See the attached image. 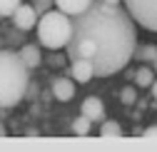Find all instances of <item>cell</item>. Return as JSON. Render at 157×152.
<instances>
[{
	"mask_svg": "<svg viewBox=\"0 0 157 152\" xmlns=\"http://www.w3.org/2000/svg\"><path fill=\"white\" fill-rule=\"evenodd\" d=\"M142 135L145 137H157V125H150L147 130H142Z\"/></svg>",
	"mask_w": 157,
	"mask_h": 152,
	"instance_id": "18",
	"label": "cell"
},
{
	"mask_svg": "<svg viewBox=\"0 0 157 152\" xmlns=\"http://www.w3.org/2000/svg\"><path fill=\"white\" fill-rule=\"evenodd\" d=\"M37 20H40V13L30 3H20V8L13 13V23L17 30H33V28H37Z\"/></svg>",
	"mask_w": 157,
	"mask_h": 152,
	"instance_id": "5",
	"label": "cell"
},
{
	"mask_svg": "<svg viewBox=\"0 0 157 152\" xmlns=\"http://www.w3.org/2000/svg\"><path fill=\"white\" fill-rule=\"evenodd\" d=\"M92 3H95V0H55V5L60 8L63 13H67V15H80V13H85Z\"/></svg>",
	"mask_w": 157,
	"mask_h": 152,
	"instance_id": "9",
	"label": "cell"
},
{
	"mask_svg": "<svg viewBox=\"0 0 157 152\" xmlns=\"http://www.w3.org/2000/svg\"><path fill=\"white\" fill-rule=\"evenodd\" d=\"M0 17H3V15H0Z\"/></svg>",
	"mask_w": 157,
	"mask_h": 152,
	"instance_id": "23",
	"label": "cell"
},
{
	"mask_svg": "<svg viewBox=\"0 0 157 152\" xmlns=\"http://www.w3.org/2000/svg\"><path fill=\"white\" fill-rule=\"evenodd\" d=\"M107 3H115V5H120V3H122V0H107Z\"/></svg>",
	"mask_w": 157,
	"mask_h": 152,
	"instance_id": "21",
	"label": "cell"
},
{
	"mask_svg": "<svg viewBox=\"0 0 157 152\" xmlns=\"http://www.w3.org/2000/svg\"><path fill=\"white\" fill-rule=\"evenodd\" d=\"M152 97H155V100H157V80H155V82H152Z\"/></svg>",
	"mask_w": 157,
	"mask_h": 152,
	"instance_id": "19",
	"label": "cell"
},
{
	"mask_svg": "<svg viewBox=\"0 0 157 152\" xmlns=\"http://www.w3.org/2000/svg\"><path fill=\"white\" fill-rule=\"evenodd\" d=\"M137 25L157 32V0H122Z\"/></svg>",
	"mask_w": 157,
	"mask_h": 152,
	"instance_id": "4",
	"label": "cell"
},
{
	"mask_svg": "<svg viewBox=\"0 0 157 152\" xmlns=\"http://www.w3.org/2000/svg\"><path fill=\"white\" fill-rule=\"evenodd\" d=\"M20 3H23V0H0V15H3V17L13 15L17 8H20Z\"/></svg>",
	"mask_w": 157,
	"mask_h": 152,
	"instance_id": "14",
	"label": "cell"
},
{
	"mask_svg": "<svg viewBox=\"0 0 157 152\" xmlns=\"http://www.w3.org/2000/svg\"><path fill=\"white\" fill-rule=\"evenodd\" d=\"M120 100H122L125 105H135V100H137V92H135V87H122V92H120Z\"/></svg>",
	"mask_w": 157,
	"mask_h": 152,
	"instance_id": "15",
	"label": "cell"
},
{
	"mask_svg": "<svg viewBox=\"0 0 157 152\" xmlns=\"http://www.w3.org/2000/svg\"><path fill=\"white\" fill-rule=\"evenodd\" d=\"M17 52H20V58L25 60V65H28L30 70L43 63V55H40V48H37V45H23Z\"/></svg>",
	"mask_w": 157,
	"mask_h": 152,
	"instance_id": "10",
	"label": "cell"
},
{
	"mask_svg": "<svg viewBox=\"0 0 157 152\" xmlns=\"http://www.w3.org/2000/svg\"><path fill=\"white\" fill-rule=\"evenodd\" d=\"M52 95H55V100H60V102H70L75 97V80L70 78H57L52 82Z\"/></svg>",
	"mask_w": 157,
	"mask_h": 152,
	"instance_id": "8",
	"label": "cell"
},
{
	"mask_svg": "<svg viewBox=\"0 0 157 152\" xmlns=\"http://www.w3.org/2000/svg\"><path fill=\"white\" fill-rule=\"evenodd\" d=\"M0 137H5V125H3V120H0Z\"/></svg>",
	"mask_w": 157,
	"mask_h": 152,
	"instance_id": "20",
	"label": "cell"
},
{
	"mask_svg": "<svg viewBox=\"0 0 157 152\" xmlns=\"http://www.w3.org/2000/svg\"><path fill=\"white\" fill-rule=\"evenodd\" d=\"M72 35V15L57 10H48L37 20V40L48 50H63L70 43Z\"/></svg>",
	"mask_w": 157,
	"mask_h": 152,
	"instance_id": "3",
	"label": "cell"
},
{
	"mask_svg": "<svg viewBox=\"0 0 157 152\" xmlns=\"http://www.w3.org/2000/svg\"><path fill=\"white\" fill-rule=\"evenodd\" d=\"M100 135H102V137H120V135H122V127L117 125V122H112V120H102Z\"/></svg>",
	"mask_w": 157,
	"mask_h": 152,
	"instance_id": "13",
	"label": "cell"
},
{
	"mask_svg": "<svg viewBox=\"0 0 157 152\" xmlns=\"http://www.w3.org/2000/svg\"><path fill=\"white\" fill-rule=\"evenodd\" d=\"M70 75H72L75 82H90L92 78H97V75H95V65H92L90 60H85V58L72 60V65H70Z\"/></svg>",
	"mask_w": 157,
	"mask_h": 152,
	"instance_id": "6",
	"label": "cell"
},
{
	"mask_svg": "<svg viewBox=\"0 0 157 152\" xmlns=\"http://www.w3.org/2000/svg\"><path fill=\"white\" fill-rule=\"evenodd\" d=\"M28 70L20 52L0 50V110H10L25 97Z\"/></svg>",
	"mask_w": 157,
	"mask_h": 152,
	"instance_id": "2",
	"label": "cell"
},
{
	"mask_svg": "<svg viewBox=\"0 0 157 152\" xmlns=\"http://www.w3.org/2000/svg\"><path fill=\"white\" fill-rule=\"evenodd\" d=\"M80 112H82L85 117H90L92 122H97V120H102V117H105V105H102V100H100V97L90 95V97H85V100H82Z\"/></svg>",
	"mask_w": 157,
	"mask_h": 152,
	"instance_id": "7",
	"label": "cell"
},
{
	"mask_svg": "<svg viewBox=\"0 0 157 152\" xmlns=\"http://www.w3.org/2000/svg\"><path fill=\"white\" fill-rule=\"evenodd\" d=\"M135 82H137V87H152V82H155V72H152L147 65H142L140 70L135 72Z\"/></svg>",
	"mask_w": 157,
	"mask_h": 152,
	"instance_id": "11",
	"label": "cell"
},
{
	"mask_svg": "<svg viewBox=\"0 0 157 152\" xmlns=\"http://www.w3.org/2000/svg\"><path fill=\"white\" fill-rule=\"evenodd\" d=\"M155 70H157V58H155Z\"/></svg>",
	"mask_w": 157,
	"mask_h": 152,
	"instance_id": "22",
	"label": "cell"
},
{
	"mask_svg": "<svg viewBox=\"0 0 157 152\" xmlns=\"http://www.w3.org/2000/svg\"><path fill=\"white\" fill-rule=\"evenodd\" d=\"M65 50L70 60H90L97 78H110L132 60L137 23L125 5L95 0L85 13L72 15V35Z\"/></svg>",
	"mask_w": 157,
	"mask_h": 152,
	"instance_id": "1",
	"label": "cell"
},
{
	"mask_svg": "<svg viewBox=\"0 0 157 152\" xmlns=\"http://www.w3.org/2000/svg\"><path fill=\"white\" fill-rule=\"evenodd\" d=\"M155 58H157V48L155 45H147V48L140 50V60H152L155 63Z\"/></svg>",
	"mask_w": 157,
	"mask_h": 152,
	"instance_id": "16",
	"label": "cell"
},
{
	"mask_svg": "<svg viewBox=\"0 0 157 152\" xmlns=\"http://www.w3.org/2000/svg\"><path fill=\"white\" fill-rule=\"evenodd\" d=\"M90 127H92V120L85 117L82 112H80V117L72 120V132H75V135H90Z\"/></svg>",
	"mask_w": 157,
	"mask_h": 152,
	"instance_id": "12",
	"label": "cell"
},
{
	"mask_svg": "<svg viewBox=\"0 0 157 152\" xmlns=\"http://www.w3.org/2000/svg\"><path fill=\"white\" fill-rule=\"evenodd\" d=\"M52 3H55V0H33V5H35V10L37 13H40V15H45L50 8H52Z\"/></svg>",
	"mask_w": 157,
	"mask_h": 152,
	"instance_id": "17",
	"label": "cell"
}]
</instances>
